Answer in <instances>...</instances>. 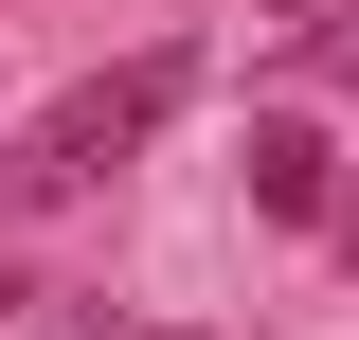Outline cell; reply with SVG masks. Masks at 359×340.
Returning <instances> with one entry per match:
<instances>
[{
  "instance_id": "cell-6",
  "label": "cell",
  "mask_w": 359,
  "mask_h": 340,
  "mask_svg": "<svg viewBox=\"0 0 359 340\" xmlns=\"http://www.w3.org/2000/svg\"><path fill=\"white\" fill-rule=\"evenodd\" d=\"M269 18H306V0H269Z\"/></svg>"
},
{
  "instance_id": "cell-1",
  "label": "cell",
  "mask_w": 359,
  "mask_h": 340,
  "mask_svg": "<svg viewBox=\"0 0 359 340\" xmlns=\"http://www.w3.org/2000/svg\"><path fill=\"white\" fill-rule=\"evenodd\" d=\"M180 90H198V36H144L126 72H90V90H54L36 126L0 143V233H36V215H72V197H108V179H126L144 143L180 126Z\"/></svg>"
},
{
  "instance_id": "cell-5",
  "label": "cell",
  "mask_w": 359,
  "mask_h": 340,
  "mask_svg": "<svg viewBox=\"0 0 359 340\" xmlns=\"http://www.w3.org/2000/svg\"><path fill=\"white\" fill-rule=\"evenodd\" d=\"M108 340H216V323H108Z\"/></svg>"
},
{
  "instance_id": "cell-3",
  "label": "cell",
  "mask_w": 359,
  "mask_h": 340,
  "mask_svg": "<svg viewBox=\"0 0 359 340\" xmlns=\"http://www.w3.org/2000/svg\"><path fill=\"white\" fill-rule=\"evenodd\" d=\"M287 90H359V0H323L306 36H287Z\"/></svg>"
},
{
  "instance_id": "cell-4",
  "label": "cell",
  "mask_w": 359,
  "mask_h": 340,
  "mask_svg": "<svg viewBox=\"0 0 359 340\" xmlns=\"http://www.w3.org/2000/svg\"><path fill=\"white\" fill-rule=\"evenodd\" d=\"M36 340H108V304H54V323H36Z\"/></svg>"
},
{
  "instance_id": "cell-2",
  "label": "cell",
  "mask_w": 359,
  "mask_h": 340,
  "mask_svg": "<svg viewBox=\"0 0 359 340\" xmlns=\"http://www.w3.org/2000/svg\"><path fill=\"white\" fill-rule=\"evenodd\" d=\"M233 179H252V215H287V233H323V215H341V143H323L306 108H269V126L233 143Z\"/></svg>"
}]
</instances>
